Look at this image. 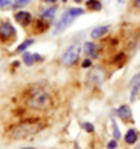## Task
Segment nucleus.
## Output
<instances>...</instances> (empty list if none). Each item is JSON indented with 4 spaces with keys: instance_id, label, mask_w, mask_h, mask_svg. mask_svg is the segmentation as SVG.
Returning <instances> with one entry per match:
<instances>
[{
    "instance_id": "1",
    "label": "nucleus",
    "mask_w": 140,
    "mask_h": 149,
    "mask_svg": "<svg viewBox=\"0 0 140 149\" xmlns=\"http://www.w3.org/2000/svg\"><path fill=\"white\" fill-rule=\"evenodd\" d=\"M26 104L35 110H45L51 106V96L42 86H33L24 95Z\"/></svg>"
},
{
    "instance_id": "2",
    "label": "nucleus",
    "mask_w": 140,
    "mask_h": 149,
    "mask_svg": "<svg viewBox=\"0 0 140 149\" xmlns=\"http://www.w3.org/2000/svg\"><path fill=\"white\" fill-rule=\"evenodd\" d=\"M41 130V124L38 120H23L20 122L18 125H15L12 130H11V136L14 139H26L35 133H38Z\"/></svg>"
},
{
    "instance_id": "3",
    "label": "nucleus",
    "mask_w": 140,
    "mask_h": 149,
    "mask_svg": "<svg viewBox=\"0 0 140 149\" xmlns=\"http://www.w3.org/2000/svg\"><path fill=\"white\" fill-rule=\"evenodd\" d=\"M80 53H81V47H80V44H74V45L69 47L63 56H62V63L66 65V66H71L74 65L78 59H80Z\"/></svg>"
},
{
    "instance_id": "4",
    "label": "nucleus",
    "mask_w": 140,
    "mask_h": 149,
    "mask_svg": "<svg viewBox=\"0 0 140 149\" xmlns=\"http://www.w3.org/2000/svg\"><path fill=\"white\" fill-rule=\"evenodd\" d=\"M15 36V29L9 21H3L0 24V38L5 41H11Z\"/></svg>"
},
{
    "instance_id": "5",
    "label": "nucleus",
    "mask_w": 140,
    "mask_h": 149,
    "mask_svg": "<svg viewBox=\"0 0 140 149\" xmlns=\"http://www.w3.org/2000/svg\"><path fill=\"white\" fill-rule=\"evenodd\" d=\"M72 21H74L72 17L69 15L68 12H65V14L62 15V18H60V20L56 23V26H54V35H59V33H62L63 30H66L68 26L71 24Z\"/></svg>"
},
{
    "instance_id": "6",
    "label": "nucleus",
    "mask_w": 140,
    "mask_h": 149,
    "mask_svg": "<svg viewBox=\"0 0 140 149\" xmlns=\"http://www.w3.org/2000/svg\"><path fill=\"white\" fill-rule=\"evenodd\" d=\"M15 20L17 23H20L23 27H27L29 24H32V14L27 11H20L15 14Z\"/></svg>"
},
{
    "instance_id": "7",
    "label": "nucleus",
    "mask_w": 140,
    "mask_h": 149,
    "mask_svg": "<svg viewBox=\"0 0 140 149\" xmlns=\"http://www.w3.org/2000/svg\"><path fill=\"white\" fill-rule=\"evenodd\" d=\"M36 60H42V57L39 56V54H32V53H24L23 54V62L27 65V66H32L35 62H36Z\"/></svg>"
},
{
    "instance_id": "8",
    "label": "nucleus",
    "mask_w": 140,
    "mask_h": 149,
    "mask_svg": "<svg viewBox=\"0 0 140 149\" xmlns=\"http://www.w3.org/2000/svg\"><path fill=\"white\" fill-rule=\"evenodd\" d=\"M109 32V26H100V27H95L92 32H91V38L92 39H98L101 36H104Z\"/></svg>"
},
{
    "instance_id": "9",
    "label": "nucleus",
    "mask_w": 140,
    "mask_h": 149,
    "mask_svg": "<svg viewBox=\"0 0 140 149\" xmlns=\"http://www.w3.org/2000/svg\"><path fill=\"white\" fill-rule=\"evenodd\" d=\"M84 53L87 56H92V57H97L98 54V47L95 42H86L84 44Z\"/></svg>"
},
{
    "instance_id": "10",
    "label": "nucleus",
    "mask_w": 140,
    "mask_h": 149,
    "mask_svg": "<svg viewBox=\"0 0 140 149\" xmlns=\"http://www.w3.org/2000/svg\"><path fill=\"white\" fill-rule=\"evenodd\" d=\"M48 29V23H45L42 18H39V20H36L33 23V32L35 33H42V32H45Z\"/></svg>"
},
{
    "instance_id": "11",
    "label": "nucleus",
    "mask_w": 140,
    "mask_h": 149,
    "mask_svg": "<svg viewBox=\"0 0 140 149\" xmlns=\"http://www.w3.org/2000/svg\"><path fill=\"white\" fill-rule=\"evenodd\" d=\"M116 113H118V116H119L120 119H124V120L131 119V110H130L128 106H120V107L118 109Z\"/></svg>"
},
{
    "instance_id": "12",
    "label": "nucleus",
    "mask_w": 140,
    "mask_h": 149,
    "mask_svg": "<svg viewBox=\"0 0 140 149\" xmlns=\"http://www.w3.org/2000/svg\"><path fill=\"white\" fill-rule=\"evenodd\" d=\"M137 137H139V136H137V131L131 128V130L127 131V134H125V142H127L128 145H134V143L137 142Z\"/></svg>"
},
{
    "instance_id": "13",
    "label": "nucleus",
    "mask_w": 140,
    "mask_h": 149,
    "mask_svg": "<svg viewBox=\"0 0 140 149\" xmlns=\"http://www.w3.org/2000/svg\"><path fill=\"white\" fill-rule=\"evenodd\" d=\"M86 6H87V9H91V11H101L102 3L100 0H86Z\"/></svg>"
},
{
    "instance_id": "14",
    "label": "nucleus",
    "mask_w": 140,
    "mask_h": 149,
    "mask_svg": "<svg viewBox=\"0 0 140 149\" xmlns=\"http://www.w3.org/2000/svg\"><path fill=\"white\" fill-rule=\"evenodd\" d=\"M56 11H57V6H51V8H48V9H45L41 14V18L42 20H51L54 17Z\"/></svg>"
},
{
    "instance_id": "15",
    "label": "nucleus",
    "mask_w": 140,
    "mask_h": 149,
    "mask_svg": "<svg viewBox=\"0 0 140 149\" xmlns=\"http://www.w3.org/2000/svg\"><path fill=\"white\" fill-rule=\"evenodd\" d=\"M69 15L72 17V18H75V17H80L84 14V9H81V8H69V9L66 11Z\"/></svg>"
},
{
    "instance_id": "16",
    "label": "nucleus",
    "mask_w": 140,
    "mask_h": 149,
    "mask_svg": "<svg viewBox=\"0 0 140 149\" xmlns=\"http://www.w3.org/2000/svg\"><path fill=\"white\" fill-rule=\"evenodd\" d=\"M32 44H33V39H26L23 44H20V45L17 47V53H20V51H24L27 47H30Z\"/></svg>"
},
{
    "instance_id": "17",
    "label": "nucleus",
    "mask_w": 140,
    "mask_h": 149,
    "mask_svg": "<svg viewBox=\"0 0 140 149\" xmlns=\"http://www.w3.org/2000/svg\"><path fill=\"white\" fill-rule=\"evenodd\" d=\"M6 8H14L11 0H0V9H6Z\"/></svg>"
},
{
    "instance_id": "18",
    "label": "nucleus",
    "mask_w": 140,
    "mask_h": 149,
    "mask_svg": "<svg viewBox=\"0 0 140 149\" xmlns=\"http://www.w3.org/2000/svg\"><path fill=\"white\" fill-rule=\"evenodd\" d=\"M32 0H15V3H14V8H18V6H24V5H27L30 3Z\"/></svg>"
},
{
    "instance_id": "19",
    "label": "nucleus",
    "mask_w": 140,
    "mask_h": 149,
    "mask_svg": "<svg viewBox=\"0 0 140 149\" xmlns=\"http://www.w3.org/2000/svg\"><path fill=\"white\" fill-rule=\"evenodd\" d=\"M113 136H115V139H116V140H118V139L120 137L119 128H118V125H116V124H113Z\"/></svg>"
},
{
    "instance_id": "20",
    "label": "nucleus",
    "mask_w": 140,
    "mask_h": 149,
    "mask_svg": "<svg viewBox=\"0 0 140 149\" xmlns=\"http://www.w3.org/2000/svg\"><path fill=\"white\" fill-rule=\"evenodd\" d=\"M83 128L87 131V133H92L93 131V125L92 124H83Z\"/></svg>"
},
{
    "instance_id": "21",
    "label": "nucleus",
    "mask_w": 140,
    "mask_h": 149,
    "mask_svg": "<svg viewBox=\"0 0 140 149\" xmlns=\"http://www.w3.org/2000/svg\"><path fill=\"white\" fill-rule=\"evenodd\" d=\"M81 66H83V68H89V66H92V60H91V59H86V60H83Z\"/></svg>"
},
{
    "instance_id": "22",
    "label": "nucleus",
    "mask_w": 140,
    "mask_h": 149,
    "mask_svg": "<svg viewBox=\"0 0 140 149\" xmlns=\"http://www.w3.org/2000/svg\"><path fill=\"white\" fill-rule=\"evenodd\" d=\"M116 146H118V140H111V142H109V145H107L109 149H115Z\"/></svg>"
},
{
    "instance_id": "23",
    "label": "nucleus",
    "mask_w": 140,
    "mask_h": 149,
    "mask_svg": "<svg viewBox=\"0 0 140 149\" xmlns=\"http://www.w3.org/2000/svg\"><path fill=\"white\" fill-rule=\"evenodd\" d=\"M124 59H125V54H124V53H120V54H119L118 57H115V62H119V63H120V62H122V60H124Z\"/></svg>"
},
{
    "instance_id": "24",
    "label": "nucleus",
    "mask_w": 140,
    "mask_h": 149,
    "mask_svg": "<svg viewBox=\"0 0 140 149\" xmlns=\"http://www.w3.org/2000/svg\"><path fill=\"white\" fill-rule=\"evenodd\" d=\"M134 6L136 8H140V0H134Z\"/></svg>"
},
{
    "instance_id": "25",
    "label": "nucleus",
    "mask_w": 140,
    "mask_h": 149,
    "mask_svg": "<svg viewBox=\"0 0 140 149\" xmlns=\"http://www.w3.org/2000/svg\"><path fill=\"white\" fill-rule=\"evenodd\" d=\"M44 2H45V3H56L57 0H44Z\"/></svg>"
},
{
    "instance_id": "26",
    "label": "nucleus",
    "mask_w": 140,
    "mask_h": 149,
    "mask_svg": "<svg viewBox=\"0 0 140 149\" xmlns=\"http://www.w3.org/2000/svg\"><path fill=\"white\" fill-rule=\"evenodd\" d=\"M72 2H75V3H81L83 0H72Z\"/></svg>"
},
{
    "instance_id": "27",
    "label": "nucleus",
    "mask_w": 140,
    "mask_h": 149,
    "mask_svg": "<svg viewBox=\"0 0 140 149\" xmlns=\"http://www.w3.org/2000/svg\"><path fill=\"white\" fill-rule=\"evenodd\" d=\"M118 2H119V3H124V2H125V0H118Z\"/></svg>"
},
{
    "instance_id": "28",
    "label": "nucleus",
    "mask_w": 140,
    "mask_h": 149,
    "mask_svg": "<svg viewBox=\"0 0 140 149\" xmlns=\"http://www.w3.org/2000/svg\"><path fill=\"white\" fill-rule=\"evenodd\" d=\"M24 149H33V148H24Z\"/></svg>"
}]
</instances>
